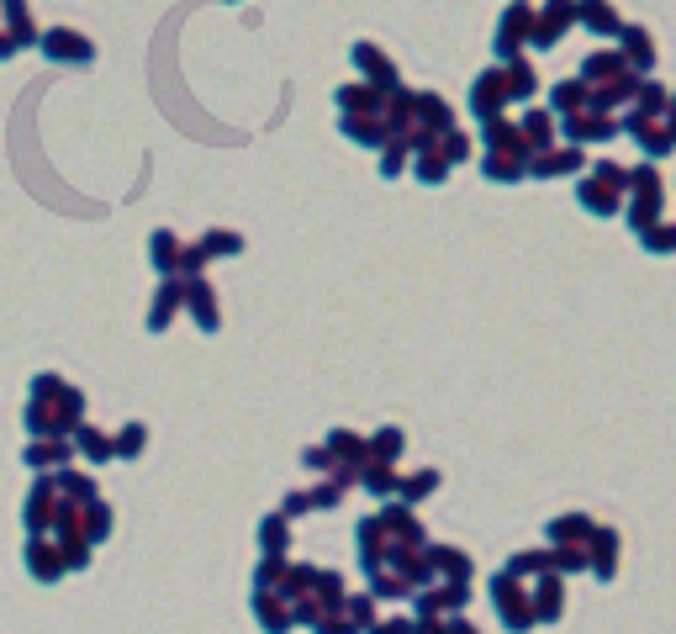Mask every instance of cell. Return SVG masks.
<instances>
[{
	"label": "cell",
	"instance_id": "cell-1",
	"mask_svg": "<svg viewBox=\"0 0 676 634\" xmlns=\"http://www.w3.org/2000/svg\"><path fill=\"white\" fill-rule=\"evenodd\" d=\"M592 571L603 576V582L618 571V534H613V529H603V534H597V566H592Z\"/></svg>",
	"mask_w": 676,
	"mask_h": 634
},
{
	"label": "cell",
	"instance_id": "cell-2",
	"mask_svg": "<svg viewBox=\"0 0 676 634\" xmlns=\"http://www.w3.org/2000/svg\"><path fill=\"white\" fill-rule=\"evenodd\" d=\"M645 244L655 254H676V228H645Z\"/></svg>",
	"mask_w": 676,
	"mask_h": 634
},
{
	"label": "cell",
	"instance_id": "cell-3",
	"mask_svg": "<svg viewBox=\"0 0 676 634\" xmlns=\"http://www.w3.org/2000/svg\"><path fill=\"white\" fill-rule=\"evenodd\" d=\"M671 138H676V101H671Z\"/></svg>",
	"mask_w": 676,
	"mask_h": 634
}]
</instances>
